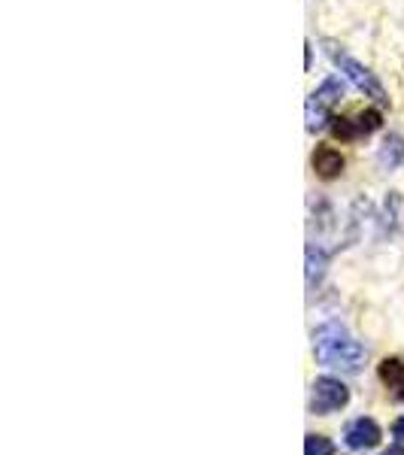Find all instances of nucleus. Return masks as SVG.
<instances>
[{
	"label": "nucleus",
	"mask_w": 404,
	"mask_h": 455,
	"mask_svg": "<svg viewBox=\"0 0 404 455\" xmlns=\"http://www.w3.org/2000/svg\"><path fill=\"white\" fill-rule=\"evenodd\" d=\"M313 355L326 368H341V371H359L368 355V349L352 337L341 322H326L313 331Z\"/></svg>",
	"instance_id": "nucleus-1"
},
{
	"label": "nucleus",
	"mask_w": 404,
	"mask_h": 455,
	"mask_svg": "<svg viewBox=\"0 0 404 455\" xmlns=\"http://www.w3.org/2000/svg\"><path fill=\"white\" fill-rule=\"evenodd\" d=\"M326 52H328V58L335 61V68L341 70L343 76H347L350 83L365 94V98L377 100V104H389L384 85L377 83V76H374V73H371L368 68H365V64H359L356 58H350L347 52H341V49H337L335 43H326Z\"/></svg>",
	"instance_id": "nucleus-2"
},
{
	"label": "nucleus",
	"mask_w": 404,
	"mask_h": 455,
	"mask_svg": "<svg viewBox=\"0 0 404 455\" xmlns=\"http://www.w3.org/2000/svg\"><path fill=\"white\" fill-rule=\"evenodd\" d=\"M350 403V388L335 377H319L313 383V398H311V410L319 416H328L335 410L347 407Z\"/></svg>",
	"instance_id": "nucleus-3"
},
{
	"label": "nucleus",
	"mask_w": 404,
	"mask_h": 455,
	"mask_svg": "<svg viewBox=\"0 0 404 455\" xmlns=\"http://www.w3.org/2000/svg\"><path fill=\"white\" fill-rule=\"evenodd\" d=\"M384 116L380 109H362V113L350 116V119H332V134L337 140H359V137H368L380 128Z\"/></svg>",
	"instance_id": "nucleus-4"
},
{
	"label": "nucleus",
	"mask_w": 404,
	"mask_h": 455,
	"mask_svg": "<svg viewBox=\"0 0 404 455\" xmlns=\"http://www.w3.org/2000/svg\"><path fill=\"white\" fill-rule=\"evenodd\" d=\"M380 425L374 419H352L347 425V431H343V440H347L350 450H374V446L380 443Z\"/></svg>",
	"instance_id": "nucleus-5"
},
{
	"label": "nucleus",
	"mask_w": 404,
	"mask_h": 455,
	"mask_svg": "<svg viewBox=\"0 0 404 455\" xmlns=\"http://www.w3.org/2000/svg\"><path fill=\"white\" fill-rule=\"evenodd\" d=\"M377 373H380V383L386 386V392L392 395L395 401H404V362L401 358H384Z\"/></svg>",
	"instance_id": "nucleus-6"
},
{
	"label": "nucleus",
	"mask_w": 404,
	"mask_h": 455,
	"mask_svg": "<svg viewBox=\"0 0 404 455\" xmlns=\"http://www.w3.org/2000/svg\"><path fill=\"white\" fill-rule=\"evenodd\" d=\"M313 171L322 180H337L343 173V156L332 149V146H317V152H313Z\"/></svg>",
	"instance_id": "nucleus-7"
},
{
	"label": "nucleus",
	"mask_w": 404,
	"mask_h": 455,
	"mask_svg": "<svg viewBox=\"0 0 404 455\" xmlns=\"http://www.w3.org/2000/svg\"><path fill=\"white\" fill-rule=\"evenodd\" d=\"M304 116H307V131H319L326 128V122H332V107L326 104L322 98H317V94H311L307 98V107H304Z\"/></svg>",
	"instance_id": "nucleus-8"
},
{
	"label": "nucleus",
	"mask_w": 404,
	"mask_h": 455,
	"mask_svg": "<svg viewBox=\"0 0 404 455\" xmlns=\"http://www.w3.org/2000/svg\"><path fill=\"white\" fill-rule=\"evenodd\" d=\"M377 161H380V167L384 171H395V167L404 161V140L399 134H389L384 146H380V152H377Z\"/></svg>",
	"instance_id": "nucleus-9"
},
{
	"label": "nucleus",
	"mask_w": 404,
	"mask_h": 455,
	"mask_svg": "<svg viewBox=\"0 0 404 455\" xmlns=\"http://www.w3.org/2000/svg\"><path fill=\"white\" fill-rule=\"evenodd\" d=\"M326 261H328V255L322 252L319 246H307V289H317V283L322 280V274H326Z\"/></svg>",
	"instance_id": "nucleus-10"
},
{
	"label": "nucleus",
	"mask_w": 404,
	"mask_h": 455,
	"mask_svg": "<svg viewBox=\"0 0 404 455\" xmlns=\"http://www.w3.org/2000/svg\"><path fill=\"white\" fill-rule=\"evenodd\" d=\"M304 455H335V443L328 437H322V435H307Z\"/></svg>",
	"instance_id": "nucleus-11"
},
{
	"label": "nucleus",
	"mask_w": 404,
	"mask_h": 455,
	"mask_svg": "<svg viewBox=\"0 0 404 455\" xmlns=\"http://www.w3.org/2000/svg\"><path fill=\"white\" fill-rule=\"evenodd\" d=\"M392 435L399 437V440H404V416H401V419H395V425H392Z\"/></svg>",
	"instance_id": "nucleus-12"
},
{
	"label": "nucleus",
	"mask_w": 404,
	"mask_h": 455,
	"mask_svg": "<svg viewBox=\"0 0 404 455\" xmlns=\"http://www.w3.org/2000/svg\"><path fill=\"white\" fill-rule=\"evenodd\" d=\"M384 455H404V446H389Z\"/></svg>",
	"instance_id": "nucleus-13"
}]
</instances>
